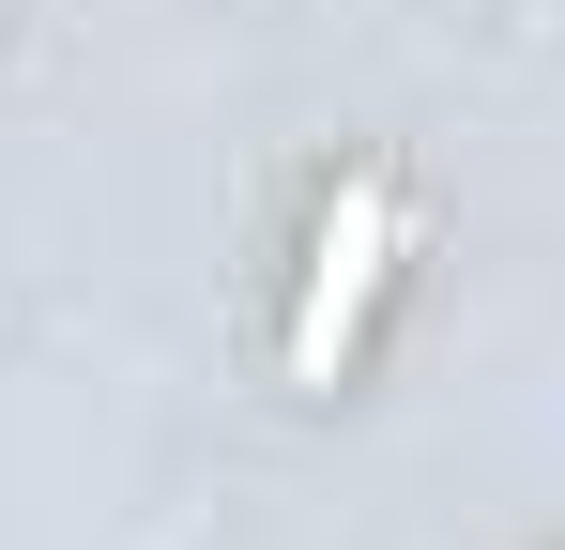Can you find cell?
<instances>
[{"label": "cell", "instance_id": "6da1fadb", "mask_svg": "<svg viewBox=\"0 0 565 550\" xmlns=\"http://www.w3.org/2000/svg\"><path fill=\"white\" fill-rule=\"evenodd\" d=\"M397 261V183H337V214H321V261H306V306H290V382H337L352 337H367V290Z\"/></svg>", "mask_w": 565, "mask_h": 550}]
</instances>
